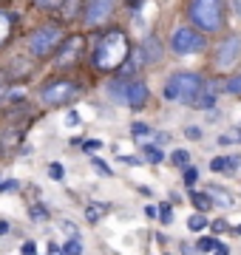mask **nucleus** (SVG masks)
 <instances>
[{
  "instance_id": "obj_1",
  "label": "nucleus",
  "mask_w": 241,
  "mask_h": 255,
  "mask_svg": "<svg viewBox=\"0 0 241 255\" xmlns=\"http://www.w3.org/2000/svg\"><path fill=\"white\" fill-rule=\"evenodd\" d=\"M128 57H130V43L125 31H120V28L105 31L94 46V65L100 71H117L128 63Z\"/></svg>"
},
{
  "instance_id": "obj_2",
  "label": "nucleus",
  "mask_w": 241,
  "mask_h": 255,
  "mask_svg": "<svg viewBox=\"0 0 241 255\" xmlns=\"http://www.w3.org/2000/svg\"><path fill=\"white\" fill-rule=\"evenodd\" d=\"M187 17L202 34H216L224 28V0H187Z\"/></svg>"
},
{
  "instance_id": "obj_3",
  "label": "nucleus",
  "mask_w": 241,
  "mask_h": 255,
  "mask_svg": "<svg viewBox=\"0 0 241 255\" xmlns=\"http://www.w3.org/2000/svg\"><path fill=\"white\" fill-rule=\"evenodd\" d=\"M108 97H111L114 102H120V105H128V108L139 111L148 105V85L142 80H136V77H117V80L108 82Z\"/></svg>"
},
{
  "instance_id": "obj_4",
  "label": "nucleus",
  "mask_w": 241,
  "mask_h": 255,
  "mask_svg": "<svg viewBox=\"0 0 241 255\" xmlns=\"http://www.w3.org/2000/svg\"><path fill=\"white\" fill-rule=\"evenodd\" d=\"M202 74L196 71H173L170 74V80L165 82V97L167 102H182V105H193L196 94L202 91Z\"/></svg>"
},
{
  "instance_id": "obj_5",
  "label": "nucleus",
  "mask_w": 241,
  "mask_h": 255,
  "mask_svg": "<svg viewBox=\"0 0 241 255\" xmlns=\"http://www.w3.org/2000/svg\"><path fill=\"white\" fill-rule=\"evenodd\" d=\"M207 48V34H202L199 28H190V26H176L173 34H170V51L179 57H187V54H199Z\"/></svg>"
},
{
  "instance_id": "obj_6",
  "label": "nucleus",
  "mask_w": 241,
  "mask_h": 255,
  "mask_svg": "<svg viewBox=\"0 0 241 255\" xmlns=\"http://www.w3.org/2000/svg\"><path fill=\"white\" fill-rule=\"evenodd\" d=\"M63 40L65 37H63V28L60 26H51V23H48V26H40L34 34L28 37V54L40 57V60H43V57H51L57 48H60Z\"/></svg>"
},
{
  "instance_id": "obj_7",
  "label": "nucleus",
  "mask_w": 241,
  "mask_h": 255,
  "mask_svg": "<svg viewBox=\"0 0 241 255\" xmlns=\"http://www.w3.org/2000/svg\"><path fill=\"white\" fill-rule=\"evenodd\" d=\"M80 97V85L71 80H57L51 85H46L43 91H40V102L46 105V108H63L68 102H74Z\"/></svg>"
},
{
  "instance_id": "obj_8",
  "label": "nucleus",
  "mask_w": 241,
  "mask_h": 255,
  "mask_svg": "<svg viewBox=\"0 0 241 255\" xmlns=\"http://www.w3.org/2000/svg\"><path fill=\"white\" fill-rule=\"evenodd\" d=\"M241 60V34H227L216 46V57L213 63L219 71H230V68H236V63Z\"/></svg>"
},
{
  "instance_id": "obj_9",
  "label": "nucleus",
  "mask_w": 241,
  "mask_h": 255,
  "mask_svg": "<svg viewBox=\"0 0 241 255\" xmlns=\"http://www.w3.org/2000/svg\"><path fill=\"white\" fill-rule=\"evenodd\" d=\"M114 3L117 0H85V26H102L114 14Z\"/></svg>"
},
{
  "instance_id": "obj_10",
  "label": "nucleus",
  "mask_w": 241,
  "mask_h": 255,
  "mask_svg": "<svg viewBox=\"0 0 241 255\" xmlns=\"http://www.w3.org/2000/svg\"><path fill=\"white\" fill-rule=\"evenodd\" d=\"M136 57H139V63L145 65H156L162 60V40L156 34H148L142 40V46L136 48Z\"/></svg>"
},
{
  "instance_id": "obj_11",
  "label": "nucleus",
  "mask_w": 241,
  "mask_h": 255,
  "mask_svg": "<svg viewBox=\"0 0 241 255\" xmlns=\"http://www.w3.org/2000/svg\"><path fill=\"white\" fill-rule=\"evenodd\" d=\"M80 51H83V37H80V34L63 40V43H60V48H57V65L74 63L77 57H80Z\"/></svg>"
},
{
  "instance_id": "obj_12",
  "label": "nucleus",
  "mask_w": 241,
  "mask_h": 255,
  "mask_svg": "<svg viewBox=\"0 0 241 255\" xmlns=\"http://www.w3.org/2000/svg\"><path fill=\"white\" fill-rule=\"evenodd\" d=\"M213 105H216V82L204 80V82H202V91L196 94V100H193V108H199V111H210Z\"/></svg>"
},
{
  "instance_id": "obj_13",
  "label": "nucleus",
  "mask_w": 241,
  "mask_h": 255,
  "mask_svg": "<svg viewBox=\"0 0 241 255\" xmlns=\"http://www.w3.org/2000/svg\"><path fill=\"white\" fill-rule=\"evenodd\" d=\"M239 156H216L213 162H210V170L213 173H227V176H233L236 170H239Z\"/></svg>"
},
{
  "instance_id": "obj_14",
  "label": "nucleus",
  "mask_w": 241,
  "mask_h": 255,
  "mask_svg": "<svg viewBox=\"0 0 241 255\" xmlns=\"http://www.w3.org/2000/svg\"><path fill=\"white\" fill-rule=\"evenodd\" d=\"M204 187H207V196H210V199H213V204H219V207H233V193L230 190H224L222 184H204Z\"/></svg>"
},
{
  "instance_id": "obj_15",
  "label": "nucleus",
  "mask_w": 241,
  "mask_h": 255,
  "mask_svg": "<svg viewBox=\"0 0 241 255\" xmlns=\"http://www.w3.org/2000/svg\"><path fill=\"white\" fill-rule=\"evenodd\" d=\"M190 201H193V207L199 210V213L213 207V199H210L207 193H202V190H193V187H190Z\"/></svg>"
},
{
  "instance_id": "obj_16",
  "label": "nucleus",
  "mask_w": 241,
  "mask_h": 255,
  "mask_svg": "<svg viewBox=\"0 0 241 255\" xmlns=\"http://www.w3.org/2000/svg\"><path fill=\"white\" fill-rule=\"evenodd\" d=\"M193 247H196V253L210 255V253L216 250V247H219V238H216V236H202V238H199V241H196Z\"/></svg>"
},
{
  "instance_id": "obj_17",
  "label": "nucleus",
  "mask_w": 241,
  "mask_h": 255,
  "mask_svg": "<svg viewBox=\"0 0 241 255\" xmlns=\"http://www.w3.org/2000/svg\"><path fill=\"white\" fill-rule=\"evenodd\" d=\"M142 153H145V159H148L150 164H162V159H165V153H162V147H156V145H142Z\"/></svg>"
},
{
  "instance_id": "obj_18",
  "label": "nucleus",
  "mask_w": 241,
  "mask_h": 255,
  "mask_svg": "<svg viewBox=\"0 0 241 255\" xmlns=\"http://www.w3.org/2000/svg\"><path fill=\"white\" fill-rule=\"evenodd\" d=\"M222 91L233 94V97H241V74H233L227 80L222 82Z\"/></svg>"
},
{
  "instance_id": "obj_19",
  "label": "nucleus",
  "mask_w": 241,
  "mask_h": 255,
  "mask_svg": "<svg viewBox=\"0 0 241 255\" xmlns=\"http://www.w3.org/2000/svg\"><path fill=\"white\" fill-rule=\"evenodd\" d=\"M187 227L193 230V233H202V230L210 227V221H207V216H204V213H193V216L187 219Z\"/></svg>"
},
{
  "instance_id": "obj_20",
  "label": "nucleus",
  "mask_w": 241,
  "mask_h": 255,
  "mask_svg": "<svg viewBox=\"0 0 241 255\" xmlns=\"http://www.w3.org/2000/svg\"><path fill=\"white\" fill-rule=\"evenodd\" d=\"M170 162L176 164L179 170H185V167H190V153H187L185 147H179V150H173V153H170Z\"/></svg>"
},
{
  "instance_id": "obj_21",
  "label": "nucleus",
  "mask_w": 241,
  "mask_h": 255,
  "mask_svg": "<svg viewBox=\"0 0 241 255\" xmlns=\"http://www.w3.org/2000/svg\"><path fill=\"white\" fill-rule=\"evenodd\" d=\"M156 219L162 221V224H173V207H170V204H159L156 207Z\"/></svg>"
},
{
  "instance_id": "obj_22",
  "label": "nucleus",
  "mask_w": 241,
  "mask_h": 255,
  "mask_svg": "<svg viewBox=\"0 0 241 255\" xmlns=\"http://www.w3.org/2000/svg\"><path fill=\"white\" fill-rule=\"evenodd\" d=\"M105 210H108L105 204H88V210H85V219L94 224V221H100V216L105 213Z\"/></svg>"
},
{
  "instance_id": "obj_23",
  "label": "nucleus",
  "mask_w": 241,
  "mask_h": 255,
  "mask_svg": "<svg viewBox=\"0 0 241 255\" xmlns=\"http://www.w3.org/2000/svg\"><path fill=\"white\" fill-rule=\"evenodd\" d=\"M60 253H63V255H83V241H80V238H71Z\"/></svg>"
},
{
  "instance_id": "obj_24",
  "label": "nucleus",
  "mask_w": 241,
  "mask_h": 255,
  "mask_svg": "<svg viewBox=\"0 0 241 255\" xmlns=\"http://www.w3.org/2000/svg\"><path fill=\"white\" fill-rule=\"evenodd\" d=\"M9 31H11V17L6 14V11H0V43H6Z\"/></svg>"
},
{
  "instance_id": "obj_25",
  "label": "nucleus",
  "mask_w": 241,
  "mask_h": 255,
  "mask_svg": "<svg viewBox=\"0 0 241 255\" xmlns=\"http://www.w3.org/2000/svg\"><path fill=\"white\" fill-rule=\"evenodd\" d=\"M210 230H213V236H222L224 230L230 233V224H227V219H216V221H210Z\"/></svg>"
},
{
  "instance_id": "obj_26",
  "label": "nucleus",
  "mask_w": 241,
  "mask_h": 255,
  "mask_svg": "<svg viewBox=\"0 0 241 255\" xmlns=\"http://www.w3.org/2000/svg\"><path fill=\"white\" fill-rule=\"evenodd\" d=\"M130 133H133L136 139H142V136H148L150 133V128L145 125V122H133V125H130Z\"/></svg>"
},
{
  "instance_id": "obj_27",
  "label": "nucleus",
  "mask_w": 241,
  "mask_h": 255,
  "mask_svg": "<svg viewBox=\"0 0 241 255\" xmlns=\"http://www.w3.org/2000/svg\"><path fill=\"white\" fill-rule=\"evenodd\" d=\"M48 176H51V179H57V182H60V179H63L65 176V167L60 162H51L48 164Z\"/></svg>"
},
{
  "instance_id": "obj_28",
  "label": "nucleus",
  "mask_w": 241,
  "mask_h": 255,
  "mask_svg": "<svg viewBox=\"0 0 241 255\" xmlns=\"http://www.w3.org/2000/svg\"><path fill=\"white\" fill-rule=\"evenodd\" d=\"M199 182V170L196 167H185V187H193Z\"/></svg>"
},
{
  "instance_id": "obj_29",
  "label": "nucleus",
  "mask_w": 241,
  "mask_h": 255,
  "mask_svg": "<svg viewBox=\"0 0 241 255\" xmlns=\"http://www.w3.org/2000/svg\"><path fill=\"white\" fill-rule=\"evenodd\" d=\"M91 164H94V167H97V173H102V176H111V173H114L111 167H108V164L102 162V159H97V156H94V159H91Z\"/></svg>"
},
{
  "instance_id": "obj_30",
  "label": "nucleus",
  "mask_w": 241,
  "mask_h": 255,
  "mask_svg": "<svg viewBox=\"0 0 241 255\" xmlns=\"http://www.w3.org/2000/svg\"><path fill=\"white\" fill-rule=\"evenodd\" d=\"M20 187L17 179H9V182H0V193H14Z\"/></svg>"
},
{
  "instance_id": "obj_31",
  "label": "nucleus",
  "mask_w": 241,
  "mask_h": 255,
  "mask_svg": "<svg viewBox=\"0 0 241 255\" xmlns=\"http://www.w3.org/2000/svg\"><path fill=\"white\" fill-rule=\"evenodd\" d=\"M83 147L88 150V153H94V150H100V147H102V142H100V139H85Z\"/></svg>"
},
{
  "instance_id": "obj_32",
  "label": "nucleus",
  "mask_w": 241,
  "mask_h": 255,
  "mask_svg": "<svg viewBox=\"0 0 241 255\" xmlns=\"http://www.w3.org/2000/svg\"><path fill=\"white\" fill-rule=\"evenodd\" d=\"M31 219H48V210L43 207V204H37V207H31Z\"/></svg>"
},
{
  "instance_id": "obj_33",
  "label": "nucleus",
  "mask_w": 241,
  "mask_h": 255,
  "mask_svg": "<svg viewBox=\"0 0 241 255\" xmlns=\"http://www.w3.org/2000/svg\"><path fill=\"white\" fill-rule=\"evenodd\" d=\"M34 3H37L40 9H57V6H60L63 0H34Z\"/></svg>"
},
{
  "instance_id": "obj_34",
  "label": "nucleus",
  "mask_w": 241,
  "mask_h": 255,
  "mask_svg": "<svg viewBox=\"0 0 241 255\" xmlns=\"http://www.w3.org/2000/svg\"><path fill=\"white\" fill-rule=\"evenodd\" d=\"M219 145H222V147L236 145V136H233V130H230V133H222V136H219Z\"/></svg>"
},
{
  "instance_id": "obj_35",
  "label": "nucleus",
  "mask_w": 241,
  "mask_h": 255,
  "mask_svg": "<svg viewBox=\"0 0 241 255\" xmlns=\"http://www.w3.org/2000/svg\"><path fill=\"white\" fill-rule=\"evenodd\" d=\"M65 125H68V128L80 125V114H77V111H68V117H65Z\"/></svg>"
},
{
  "instance_id": "obj_36",
  "label": "nucleus",
  "mask_w": 241,
  "mask_h": 255,
  "mask_svg": "<svg viewBox=\"0 0 241 255\" xmlns=\"http://www.w3.org/2000/svg\"><path fill=\"white\" fill-rule=\"evenodd\" d=\"M23 255H37V244L34 241H26L23 244Z\"/></svg>"
},
{
  "instance_id": "obj_37",
  "label": "nucleus",
  "mask_w": 241,
  "mask_h": 255,
  "mask_svg": "<svg viewBox=\"0 0 241 255\" xmlns=\"http://www.w3.org/2000/svg\"><path fill=\"white\" fill-rule=\"evenodd\" d=\"M227 3H230L233 14H236V17H241V0H227Z\"/></svg>"
},
{
  "instance_id": "obj_38",
  "label": "nucleus",
  "mask_w": 241,
  "mask_h": 255,
  "mask_svg": "<svg viewBox=\"0 0 241 255\" xmlns=\"http://www.w3.org/2000/svg\"><path fill=\"white\" fill-rule=\"evenodd\" d=\"M213 255H230V247H227V244H222V241H219V247H216V250H213Z\"/></svg>"
},
{
  "instance_id": "obj_39",
  "label": "nucleus",
  "mask_w": 241,
  "mask_h": 255,
  "mask_svg": "<svg viewBox=\"0 0 241 255\" xmlns=\"http://www.w3.org/2000/svg\"><path fill=\"white\" fill-rule=\"evenodd\" d=\"M6 91H9V82H6V77H3V74H0V100L6 97Z\"/></svg>"
},
{
  "instance_id": "obj_40",
  "label": "nucleus",
  "mask_w": 241,
  "mask_h": 255,
  "mask_svg": "<svg viewBox=\"0 0 241 255\" xmlns=\"http://www.w3.org/2000/svg\"><path fill=\"white\" fill-rule=\"evenodd\" d=\"M185 133H187L190 139H202V130H199V128H187Z\"/></svg>"
},
{
  "instance_id": "obj_41",
  "label": "nucleus",
  "mask_w": 241,
  "mask_h": 255,
  "mask_svg": "<svg viewBox=\"0 0 241 255\" xmlns=\"http://www.w3.org/2000/svg\"><path fill=\"white\" fill-rule=\"evenodd\" d=\"M167 139H170V136H167L165 130H162V133H156V147H162V145L167 142Z\"/></svg>"
},
{
  "instance_id": "obj_42",
  "label": "nucleus",
  "mask_w": 241,
  "mask_h": 255,
  "mask_svg": "<svg viewBox=\"0 0 241 255\" xmlns=\"http://www.w3.org/2000/svg\"><path fill=\"white\" fill-rule=\"evenodd\" d=\"M182 253H185V255H196V247L185 241V244H182Z\"/></svg>"
},
{
  "instance_id": "obj_43",
  "label": "nucleus",
  "mask_w": 241,
  "mask_h": 255,
  "mask_svg": "<svg viewBox=\"0 0 241 255\" xmlns=\"http://www.w3.org/2000/svg\"><path fill=\"white\" fill-rule=\"evenodd\" d=\"M122 162L125 164H139V159H136V156H120Z\"/></svg>"
},
{
  "instance_id": "obj_44",
  "label": "nucleus",
  "mask_w": 241,
  "mask_h": 255,
  "mask_svg": "<svg viewBox=\"0 0 241 255\" xmlns=\"http://www.w3.org/2000/svg\"><path fill=\"white\" fill-rule=\"evenodd\" d=\"M145 216H148V219H156V207H150L148 204V207H145Z\"/></svg>"
},
{
  "instance_id": "obj_45",
  "label": "nucleus",
  "mask_w": 241,
  "mask_h": 255,
  "mask_svg": "<svg viewBox=\"0 0 241 255\" xmlns=\"http://www.w3.org/2000/svg\"><path fill=\"white\" fill-rule=\"evenodd\" d=\"M48 253H51V255H60V247H57L54 241H51V244H48Z\"/></svg>"
},
{
  "instance_id": "obj_46",
  "label": "nucleus",
  "mask_w": 241,
  "mask_h": 255,
  "mask_svg": "<svg viewBox=\"0 0 241 255\" xmlns=\"http://www.w3.org/2000/svg\"><path fill=\"white\" fill-rule=\"evenodd\" d=\"M230 233H233V236H241V224H239V227H233Z\"/></svg>"
}]
</instances>
